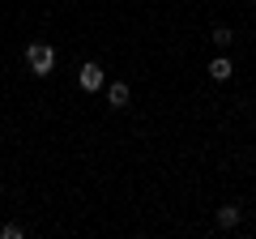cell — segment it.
<instances>
[{
  "label": "cell",
  "instance_id": "cell-1",
  "mask_svg": "<svg viewBox=\"0 0 256 239\" xmlns=\"http://www.w3.org/2000/svg\"><path fill=\"white\" fill-rule=\"evenodd\" d=\"M52 64H56V52L47 43H30L26 47V68L34 77H47V73H52Z\"/></svg>",
  "mask_w": 256,
  "mask_h": 239
},
{
  "label": "cell",
  "instance_id": "cell-2",
  "mask_svg": "<svg viewBox=\"0 0 256 239\" xmlns=\"http://www.w3.org/2000/svg\"><path fill=\"white\" fill-rule=\"evenodd\" d=\"M77 86H82V90H102V86H107V73H102L98 64H94V60H86L82 68H77Z\"/></svg>",
  "mask_w": 256,
  "mask_h": 239
},
{
  "label": "cell",
  "instance_id": "cell-3",
  "mask_svg": "<svg viewBox=\"0 0 256 239\" xmlns=\"http://www.w3.org/2000/svg\"><path fill=\"white\" fill-rule=\"evenodd\" d=\"M107 102L111 107H128V82H111L107 86Z\"/></svg>",
  "mask_w": 256,
  "mask_h": 239
},
{
  "label": "cell",
  "instance_id": "cell-4",
  "mask_svg": "<svg viewBox=\"0 0 256 239\" xmlns=\"http://www.w3.org/2000/svg\"><path fill=\"white\" fill-rule=\"evenodd\" d=\"M218 226H222V230L239 226V205H222V210H218Z\"/></svg>",
  "mask_w": 256,
  "mask_h": 239
},
{
  "label": "cell",
  "instance_id": "cell-5",
  "mask_svg": "<svg viewBox=\"0 0 256 239\" xmlns=\"http://www.w3.org/2000/svg\"><path fill=\"white\" fill-rule=\"evenodd\" d=\"M210 77H214V82H230V60H226V56H218V60L210 64Z\"/></svg>",
  "mask_w": 256,
  "mask_h": 239
},
{
  "label": "cell",
  "instance_id": "cell-6",
  "mask_svg": "<svg viewBox=\"0 0 256 239\" xmlns=\"http://www.w3.org/2000/svg\"><path fill=\"white\" fill-rule=\"evenodd\" d=\"M214 43H218V47H230V38H235V34H230V26H214Z\"/></svg>",
  "mask_w": 256,
  "mask_h": 239
},
{
  "label": "cell",
  "instance_id": "cell-7",
  "mask_svg": "<svg viewBox=\"0 0 256 239\" xmlns=\"http://www.w3.org/2000/svg\"><path fill=\"white\" fill-rule=\"evenodd\" d=\"M0 235H4V239H22V235H26V226H18V222H9V226L0 230Z\"/></svg>",
  "mask_w": 256,
  "mask_h": 239
}]
</instances>
